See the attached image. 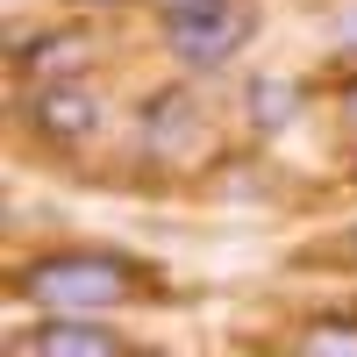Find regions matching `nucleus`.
Returning <instances> with one entry per match:
<instances>
[{
	"instance_id": "obj_1",
	"label": "nucleus",
	"mask_w": 357,
	"mask_h": 357,
	"mask_svg": "<svg viewBox=\"0 0 357 357\" xmlns=\"http://www.w3.org/2000/svg\"><path fill=\"white\" fill-rule=\"evenodd\" d=\"M136 272L122 257H100V250H65V257H36L15 272V293L36 301L43 314H93V307H114L129 301Z\"/></svg>"
},
{
	"instance_id": "obj_7",
	"label": "nucleus",
	"mask_w": 357,
	"mask_h": 357,
	"mask_svg": "<svg viewBox=\"0 0 357 357\" xmlns=\"http://www.w3.org/2000/svg\"><path fill=\"white\" fill-rule=\"evenodd\" d=\"M293 114H301V86L293 79H257L250 86V122L257 129H286Z\"/></svg>"
},
{
	"instance_id": "obj_5",
	"label": "nucleus",
	"mask_w": 357,
	"mask_h": 357,
	"mask_svg": "<svg viewBox=\"0 0 357 357\" xmlns=\"http://www.w3.org/2000/svg\"><path fill=\"white\" fill-rule=\"evenodd\" d=\"M193 129H200V107L178 93V86L143 107V143H151V158H178V151L193 143Z\"/></svg>"
},
{
	"instance_id": "obj_11",
	"label": "nucleus",
	"mask_w": 357,
	"mask_h": 357,
	"mask_svg": "<svg viewBox=\"0 0 357 357\" xmlns=\"http://www.w3.org/2000/svg\"><path fill=\"white\" fill-rule=\"evenodd\" d=\"M72 8H122V0H72Z\"/></svg>"
},
{
	"instance_id": "obj_10",
	"label": "nucleus",
	"mask_w": 357,
	"mask_h": 357,
	"mask_svg": "<svg viewBox=\"0 0 357 357\" xmlns=\"http://www.w3.org/2000/svg\"><path fill=\"white\" fill-rule=\"evenodd\" d=\"M343 114H350V129H357V86H350V93H343Z\"/></svg>"
},
{
	"instance_id": "obj_4",
	"label": "nucleus",
	"mask_w": 357,
	"mask_h": 357,
	"mask_svg": "<svg viewBox=\"0 0 357 357\" xmlns=\"http://www.w3.org/2000/svg\"><path fill=\"white\" fill-rule=\"evenodd\" d=\"M86 57H93V43H86V36L50 29V36H22V43H15V72L36 79V86H50V79H72Z\"/></svg>"
},
{
	"instance_id": "obj_9",
	"label": "nucleus",
	"mask_w": 357,
	"mask_h": 357,
	"mask_svg": "<svg viewBox=\"0 0 357 357\" xmlns=\"http://www.w3.org/2000/svg\"><path fill=\"white\" fill-rule=\"evenodd\" d=\"M165 15H186V8H207V0H158Z\"/></svg>"
},
{
	"instance_id": "obj_12",
	"label": "nucleus",
	"mask_w": 357,
	"mask_h": 357,
	"mask_svg": "<svg viewBox=\"0 0 357 357\" xmlns=\"http://www.w3.org/2000/svg\"><path fill=\"white\" fill-rule=\"evenodd\" d=\"M350 250H357V229H350Z\"/></svg>"
},
{
	"instance_id": "obj_2",
	"label": "nucleus",
	"mask_w": 357,
	"mask_h": 357,
	"mask_svg": "<svg viewBox=\"0 0 357 357\" xmlns=\"http://www.w3.org/2000/svg\"><path fill=\"white\" fill-rule=\"evenodd\" d=\"M165 36L186 65H229L236 50L250 43V8L243 0H207V8H186V15H165Z\"/></svg>"
},
{
	"instance_id": "obj_3",
	"label": "nucleus",
	"mask_w": 357,
	"mask_h": 357,
	"mask_svg": "<svg viewBox=\"0 0 357 357\" xmlns=\"http://www.w3.org/2000/svg\"><path fill=\"white\" fill-rule=\"evenodd\" d=\"M29 122H36V136H50V143H86L100 129V100L86 93L79 79H50V86L29 93Z\"/></svg>"
},
{
	"instance_id": "obj_8",
	"label": "nucleus",
	"mask_w": 357,
	"mask_h": 357,
	"mask_svg": "<svg viewBox=\"0 0 357 357\" xmlns=\"http://www.w3.org/2000/svg\"><path fill=\"white\" fill-rule=\"evenodd\" d=\"M293 357H357V321H307Z\"/></svg>"
},
{
	"instance_id": "obj_6",
	"label": "nucleus",
	"mask_w": 357,
	"mask_h": 357,
	"mask_svg": "<svg viewBox=\"0 0 357 357\" xmlns=\"http://www.w3.org/2000/svg\"><path fill=\"white\" fill-rule=\"evenodd\" d=\"M29 357H122V343H114L107 329H93V321H72V314H50L36 336H29Z\"/></svg>"
}]
</instances>
